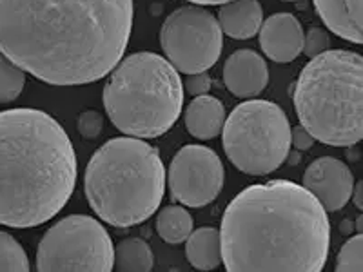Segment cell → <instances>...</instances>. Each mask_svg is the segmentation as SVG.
<instances>
[{"instance_id": "6da1fadb", "label": "cell", "mask_w": 363, "mask_h": 272, "mask_svg": "<svg viewBox=\"0 0 363 272\" xmlns=\"http://www.w3.org/2000/svg\"><path fill=\"white\" fill-rule=\"evenodd\" d=\"M133 29V0H0V51L51 86L111 73Z\"/></svg>"}, {"instance_id": "7a4b0ae2", "label": "cell", "mask_w": 363, "mask_h": 272, "mask_svg": "<svg viewBox=\"0 0 363 272\" xmlns=\"http://www.w3.org/2000/svg\"><path fill=\"white\" fill-rule=\"evenodd\" d=\"M220 242L229 272H318L329 254L330 225L306 187L272 180L227 205Z\"/></svg>"}, {"instance_id": "3957f363", "label": "cell", "mask_w": 363, "mask_h": 272, "mask_svg": "<svg viewBox=\"0 0 363 272\" xmlns=\"http://www.w3.org/2000/svg\"><path fill=\"white\" fill-rule=\"evenodd\" d=\"M77 183V154L53 116L38 109L0 113V223L37 227L57 216Z\"/></svg>"}, {"instance_id": "277c9868", "label": "cell", "mask_w": 363, "mask_h": 272, "mask_svg": "<svg viewBox=\"0 0 363 272\" xmlns=\"http://www.w3.org/2000/svg\"><path fill=\"white\" fill-rule=\"evenodd\" d=\"M91 209L113 227H133L157 212L165 169L153 145L140 138H113L91 157L84 178Z\"/></svg>"}, {"instance_id": "5b68a950", "label": "cell", "mask_w": 363, "mask_h": 272, "mask_svg": "<svg viewBox=\"0 0 363 272\" xmlns=\"http://www.w3.org/2000/svg\"><path fill=\"white\" fill-rule=\"evenodd\" d=\"M300 125L333 147H351L363 135V60L347 50L311 58L294 84Z\"/></svg>"}, {"instance_id": "8992f818", "label": "cell", "mask_w": 363, "mask_h": 272, "mask_svg": "<svg viewBox=\"0 0 363 272\" xmlns=\"http://www.w3.org/2000/svg\"><path fill=\"white\" fill-rule=\"evenodd\" d=\"M184 84L169 60L157 53H133L116 66L104 87L111 124L133 138H158L178 120Z\"/></svg>"}, {"instance_id": "52a82bcc", "label": "cell", "mask_w": 363, "mask_h": 272, "mask_svg": "<svg viewBox=\"0 0 363 272\" xmlns=\"http://www.w3.org/2000/svg\"><path fill=\"white\" fill-rule=\"evenodd\" d=\"M222 132L227 158L251 176L277 171L289 157V120L280 106L267 100L240 103L225 118Z\"/></svg>"}, {"instance_id": "ba28073f", "label": "cell", "mask_w": 363, "mask_h": 272, "mask_svg": "<svg viewBox=\"0 0 363 272\" xmlns=\"http://www.w3.org/2000/svg\"><path fill=\"white\" fill-rule=\"evenodd\" d=\"M113 264L115 247L108 231L84 215L55 223L37 249V268L42 272H109Z\"/></svg>"}, {"instance_id": "9c48e42d", "label": "cell", "mask_w": 363, "mask_h": 272, "mask_svg": "<svg viewBox=\"0 0 363 272\" xmlns=\"http://www.w3.org/2000/svg\"><path fill=\"white\" fill-rule=\"evenodd\" d=\"M160 44L171 66L194 74L218 62L223 47L218 18L200 6H184L171 13L160 29Z\"/></svg>"}, {"instance_id": "30bf717a", "label": "cell", "mask_w": 363, "mask_h": 272, "mask_svg": "<svg viewBox=\"0 0 363 272\" xmlns=\"http://www.w3.org/2000/svg\"><path fill=\"white\" fill-rule=\"evenodd\" d=\"M165 176L174 202L186 207H203L220 194L225 171L213 149L189 144L174 154Z\"/></svg>"}, {"instance_id": "8fae6325", "label": "cell", "mask_w": 363, "mask_h": 272, "mask_svg": "<svg viewBox=\"0 0 363 272\" xmlns=\"http://www.w3.org/2000/svg\"><path fill=\"white\" fill-rule=\"evenodd\" d=\"M303 187L325 210H340L352 198L354 178L343 162L333 157L314 160L303 174Z\"/></svg>"}, {"instance_id": "7c38bea8", "label": "cell", "mask_w": 363, "mask_h": 272, "mask_svg": "<svg viewBox=\"0 0 363 272\" xmlns=\"http://www.w3.org/2000/svg\"><path fill=\"white\" fill-rule=\"evenodd\" d=\"M260 47L272 62L287 64L296 60L303 44V28L291 13L271 15L260 26Z\"/></svg>"}, {"instance_id": "4fadbf2b", "label": "cell", "mask_w": 363, "mask_h": 272, "mask_svg": "<svg viewBox=\"0 0 363 272\" xmlns=\"http://www.w3.org/2000/svg\"><path fill=\"white\" fill-rule=\"evenodd\" d=\"M223 82L238 98L260 95L269 82L267 64L252 50L235 51L223 66Z\"/></svg>"}, {"instance_id": "5bb4252c", "label": "cell", "mask_w": 363, "mask_h": 272, "mask_svg": "<svg viewBox=\"0 0 363 272\" xmlns=\"http://www.w3.org/2000/svg\"><path fill=\"white\" fill-rule=\"evenodd\" d=\"M323 24L352 44H362V0H314Z\"/></svg>"}, {"instance_id": "9a60e30c", "label": "cell", "mask_w": 363, "mask_h": 272, "mask_svg": "<svg viewBox=\"0 0 363 272\" xmlns=\"http://www.w3.org/2000/svg\"><path fill=\"white\" fill-rule=\"evenodd\" d=\"M262 21L264 9L258 0H231L222 4L218 13L222 33L236 40L255 37L260 31Z\"/></svg>"}, {"instance_id": "2e32d148", "label": "cell", "mask_w": 363, "mask_h": 272, "mask_svg": "<svg viewBox=\"0 0 363 272\" xmlns=\"http://www.w3.org/2000/svg\"><path fill=\"white\" fill-rule=\"evenodd\" d=\"M186 128L199 140H213L225 124V108L218 98L209 95L194 96L186 109Z\"/></svg>"}, {"instance_id": "e0dca14e", "label": "cell", "mask_w": 363, "mask_h": 272, "mask_svg": "<svg viewBox=\"0 0 363 272\" xmlns=\"http://www.w3.org/2000/svg\"><path fill=\"white\" fill-rule=\"evenodd\" d=\"M186 256L199 271H213L222 264V242L215 227H202L186 239Z\"/></svg>"}, {"instance_id": "ac0fdd59", "label": "cell", "mask_w": 363, "mask_h": 272, "mask_svg": "<svg viewBox=\"0 0 363 272\" xmlns=\"http://www.w3.org/2000/svg\"><path fill=\"white\" fill-rule=\"evenodd\" d=\"M155 265L151 247L140 238L122 239L115 249L113 268L120 272H149Z\"/></svg>"}, {"instance_id": "d6986e66", "label": "cell", "mask_w": 363, "mask_h": 272, "mask_svg": "<svg viewBox=\"0 0 363 272\" xmlns=\"http://www.w3.org/2000/svg\"><path fill=\"white\" fill-rule=\"evenodd\" d=\"M157 232L167 244H184L193 232V216L180 205L164 207L157 216Z\"/></svg>"}, {"instance_id": "ffe728a7", "label": "cell", "mask_w": 363, "mask_h": 272, "mask_svg": "<svg viewBox=\"0 0 363 272\" xmlns=\"http://www.w3.org/2000/svg\"><path fill=\"white\" fill-rule=\"evenodd\" d=\"M26 84V71L11 62L0 51V103H9L21 96Z\"/></svg>"}, {"instance_id": "44dd1931", "label": "cell", "mask_w": 363, "mask_h": 272, "mask_svg": "<svg viewBox=\"0 0 363 272\" xmlns=\"http://www.w3.org/2000/svg\"><path fill=\"white\" fill-rule=\"evenodd\" d=\"M0 271H29V260L22 245L8 232L0 231Z\"/></svg>"}, {"instance_id": "7402d4cb", "label": "cell", "mask_w": 363, "mask_h": 272, "mask_svg": "<svg viewBox=\"0 0 363 272\" xmlns=\"http://www.w3.org/2000/svg\"><path fill=\"white\" fill-rule=\"evenodd\" d=\"M338 272H362L363 271V238L356 234L342 247L336 260Z\"/></svg>"}, {"instance_id": "603a6c76", "label": "cell", "mask_w": 363, "mask_h": 272, "mask_svg": "<svg viewBox=\"0 0 363 272\" xmlns=\"http://www.w3.org/2000/svg\"><path fill=\"white\" fill-rule=\"evenodd\" d=\"M330 38L325 29L311 28L307 35H303V44H301V53L307 58H314L329 50Z\"/></svg>"}, {"instance_id": "cb8c5ba5", "label": "cell", "mask_w": 363, "mask_h": 272, "mask_svg": "<svg viewBox=\"0 0 363 272\" xmlns=\"http://www.w3.org/2000/svg\"><path fill=\"white\" fill-rule=\"evenodd\" d=\"M104 128V118L99 111L95 109H89V111H84L79 116V132L82 138L86 140H93L102 132Z\"/></svg>"}, {"instance_id": "d4e9b609", "label": "cell", "mask_w": 363, "mask_h": 272, "mask_svg": "<svg viewBox=\"0 0 363 272\" xmlns=\"http://www.w3.org/2000/svg\"><path fill=\"white\" fill-rule=\"evenodd\" d=\"M213 86L211 82V76L203 71V73H194V74H187V80H186V87L189 91V95L193 96H202L207 95Z\"/></svg>"}, {"instance_id": "484cf974", "label": "cell", "mask_w": 363, "mask_h": 272, "mask_svg": "<svg viewBox=\"0 0 363 272\" xmlns=\"http://www.w3.org/2000/svg\"><path fill=\"white\" fill-rule=\"evenodd\" d=\"M314 136L307 131L303 125H296L291 129V144L298 149V151H309L314 145Z\"/></svg>"}, {"instance_id": "4316f807", "label": "cell", "mask_w": 363, "mask_h": 272, "mask_svg": "<svg viewBox=\"0 0 363 272\" xmlns=\"http://www.w3.org/2000/svg\"><path fill=\"white\" fill-rule=\"evenodd\" d=\"M362 189H363V183H362V181H358V183H356V187H354V191H356L354 203H356V207H358V209H363V202H362Z\"/></svg>"}, {"instance_id": "83f0119b", "label": "cell", "mask_w": 363, "mask_h": 272, "mask_svg": "<svg viewBox=\"0 0 363 272\" xmlns=\"http://www.w3.org/2000/svg\"><path fill=\"white\" fill-rule=\"evenodd\" d=\"M189 2L202 4V6H218V4H225V2H231V0H189Z\"/></svg>"}, {"instance_id": "f1b7e54d", "label": "cell", "mask_w": 363, "mask_h": 272, "mask_svg": "<svg viewBox=\"0 0 363 272\" xmlns=\"http://www.w3.org/2000/svg\"><path fill=\"white\" fill-rule=\"evenodd\" d=\"M284 2H296V0H284Z\"/></svg>"}]
</instances>
